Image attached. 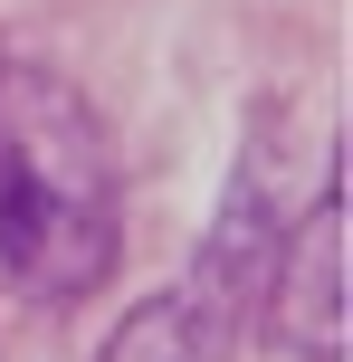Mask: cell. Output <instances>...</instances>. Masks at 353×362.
Instances as JSON below:
<instances>
[{
	"instance_id": "cell-2",
	"label": "cell",
	"mask_w": 353,
	"mask_h": 362,
	"mask_svg": "<svg viewBox=\"0 0 353 362\" xmlns=\"http://www.w3.org/2000/svg\"><path fill=\"white\" fill-rule=\"evenodd\" d=\"M267 315H277V344L296 362H344V172H325V200L287 229Z\"/></svg>"
},
{
	"instance_id": "cell-3",
	"label": "cell",
	"mask_w": 353,
	"mask_h": 362,
	"mask_svg": "<svg viewBox=\"0 0 353 362\" xmlns=\"http://www.w3.org/2000/svg\"><path fill=\"white\" fill-rule=\"evenodd\" d=\"M248 325H258V315L229 305L210 276H182L172 296H153V305H134L125 325H115L105 362H229Z\"/></svg>"
},
{
	"instance_id": "cell-1",
	"label": "cell",
	"mask_w": 353,
	"mask_h": 362,
	"mask_svg": "<svg viewBox=\"0 0 353 362\" xmlns=\"http://www.w3.org/2000/svg\"><path fill=\"white\" fill-rule=\"evenodd\" d=\"M0 276L29 305H76L115 276L105 134L38 67H0Z\"/></svg>"
}]
</instances>
